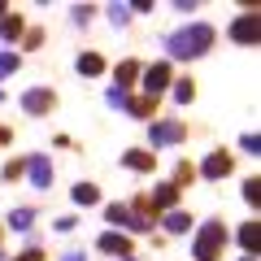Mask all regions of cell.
Instances as JSON below:
<instances>
[{
	"instance_id": "cell-27",
	"label": "cell",
	"mask_w": 261,
	"mask_h": 261,
	"mask_svg": "<svg viewBox=\"0 0 261 261\" xmlns=\"http://www.w3.org/2000/svg\"><path fill=\"white\" fill-rule=\"evenodd\" d=\"M18 178H27V161L9 157V161H5V183H18Z\"/></svg>"
},
{
	"instance_id": "cell-8",
	"label": "cell",
	"mask_w": 261,
	"mask_h": 261,
	"mask_svg": "<svg viewBox=\"0 0 261 261\" xmlns=\"http://www.w3.org/2000/svg\"><path fill=\"white\" fill-rule=\"evenodd\" d=\"M27 161V183L35 187V192H48L53 187V161H48V152H31V157H22Z\"/></svg>"
},
{
	"instance_id": "cell-3",
	"label": "cell",
	"mask_w": 261,
	"mask_h": 261,
	"mask_svg": "<svg viewBox=\"0 0 261 261\" xmlns=\"http://www.w3.org/2000/svg\"><path fill=\"white\" fill-rule=\"evenodd\" d=\"M183 140H187V126H183V122H174V118H152V126H148V152H157V148H178Z\"/></svg>"
},
{
	"instance_id": "cell-10",
	"label": "cell",
	"mask_w": 261,
	"mask_h": 261,
	"mask_svg": "<svg viewBox=\"0 0 261 261\" xmlns=\"http://www.w3.org/2000/svg\"><path fill=\"white\" fill-rule=\"evenodd\" d=\"M231 170H235V157H231L226 148H214L205 161H200V166H196V174H200V178H209V183H218V178H226Z\"/></svg>"
},
{
	"instance_id": "cell-2",
	"label": "cell",
	"mask_w": 261,
	"mask_h": 261,
	"mask_svg": "<svg viewBox=\"0 0 261 261\" xmlns=\"http://www.w3.org/2000/svg\"><path fill=\"white\" fill-rule=\"evenodd\" d=\"M226 240H231L226 222H218V218L200 222V231H196V240H192V261H222Z\"/></svg>"
},
{
	"instance_id": "cell-15",
	"label": "cell",
	"mask_w": 261,
	"mask_h": 261,
	"mask_svg": "<svg viewBox=\"0 0 261 261\" xmlns=\"http://www.w3.org/2000/svg\"><path fill=\"white\" fill-rule=\"evenodd\" d=\"M161 231H166V240H170V235H187V231H192V214H187V209H170V214H161Z\"/></svg>"
},
{
	"instance_id": "cell-9",
	"label": "cell",
	"mask_w": 261,
	"mask_h": 261,
	"mask_svg": "<svg viewBox=\"0 0 261 261\" xmlns=\"http://www.w3.org/2000/svg\"><path fill=\"white\" fill-rule=\"evenodd\" d=\"M96 252H105V257H118V261H126L130 252H135V240H130L126 231H105V235H96Z\"/></svg>"
},
{
	"instance_id": "cell-18",
	"label": "cell",
	"mask_w": 261,
	"mask_h": 261,
	"mask_svg": "<svg viewBox=\"0 0 261 261\" xmlns=\"http://www.w3.org/2000/svg\"><path fill=\"white\" fill-rule=\"evenodd\" d=\"M70 200H74L79 209H96V205H100V187L83 178V183H74V187H70Z\"/></svg>"
},
{
	"instance_id": "cell-7",
	"label": "cell",
	"mask_w": 261,
	"mask_h": 261,
	"mask_svg": "<svg viewBox=\"0 0 261 261\" xmlns=\"http://www.w3.org/2000/svg\"><path fill=\"white\" fill-rule=\"evenodd\" d=\"M53 109H57L53 87H27V92H22V113H27V118H48Z\"/></svg>"
},
{
	"instance_id": "cell-21",
	"label": "cell",
	"mask_w": 261,
	"mask_h": 261,
	"mask_svg": "<svg viewBox=\"0 0 261 261\" xmlns=\"http://www.w3.org/2000/svg\"><path fill=\"white\" fill-rule=\"evenodd\" d=\"M0 226H9V231H22V235H27L31 226H35V209H13V214L5 218Z\"/></svg>"
},
{
	"instance_id": "cell-14",
	"label": "cell",
	"mask_w": 261,
	"mask_h": 261,
	"mask_svg": "<svg viewBox=\"0 0 261 261\" xmlns=\"http://www.w3.org/2000/svg\"><path fill=\"white\" fill-rule=\"evenodd\" d=\"M148 200H152L157 214H170V209H178V187H174V183H157Z\"/></svg>"
},
{
	"instance_id": "cell-25",
	"label": "cell",
	"mask_w": 261,
	"mask_h": 261,
	"mask_svg": "<svg viewBox=\"0 0 261 261\" xmlns=\"http://www.w3.org/2000/svg\"><path fill=\"white\" fill-rule=\"evenodd\" d=\"M18 65H22V57L13 53V48H0V79H9Z\"/></svg>"
},
{
	"instance_id": "cell-34",
	"label": "cell",
	"mask_w": 261,
	"mask_h": 261,
	"mask_svg": "<svg viewBox=\"0 0 261 261\" xmlns=\"http://www.w3.org/2000/svg\"><path fill=\"white\" fill-rule=\"evenodd\" d=\"M9 140H13V130L5 126V122H0V148H9Z\"/></svg>"
},
{
	"instance_id": "cell-38",
	"label": "cell",
	"mask_w": 261,
	"mask_h": 261,
	"mask_svg": "<svg viewBox=\"0 0 261 261\" xmlns=\"http://www.w3.org/2000/svg\"><path fill=\"white\" fill-rule=\"evenodd\" d=\"M0 240H5V226H0Z\"/></svg>"
},
{
	"instance_id": "cell-4",
	"label": "cell",
	"mask_w": 261,
	"mask_h": 261,
	"mask_svg": "<svg viewBox=\"0 0 261 261\" xmlns=\"http://www.w3.org/2000/svg\"><path fill=\"white\" fill-rule=\"evenodd\" d=\"M140 83H144V96H166L170 92V83H174V65L170 61H152V65H144V74H140Z\"/></svg>"
},
{
	"instance_id": "cell-16",
	"label": "cell",
	"mask_w": 261,
	"mask_h": 261,
	"mask_svg": "<svg viewBox=\"0 0 261 261\" xmlns=\"http://www.w3.org/2000/svg\"><path fill=\"white\" fill-rule=\"evenodd\" d=\"M235 240H240V248L248 252V257H257V248H261V222H257V218H248V222L235 231Z\"/></svg>"
},
{
	"instance_id": "cell-19",
	"label": "cell",
	"mask_w": 261,
	"mask_h": 261,
	"mask_svg": "<svg viewBox=\"0 0 261 261\" xmlns=\"http://www.w3.org/2000/svg\"><path fill=\"white\" fill-rule=\"evenodd\" d=\"M22 35H27V22H22V13H5V18H0V39H5V44H18Z\"/></svg>"
},
{
	"instance_id": "cell-32",
	"label": "cell",
	"mask_w": 261,
	"mask_h": 261,
	"mask_svg": "<svg viewBox=\"0 0 261 261\" xmlns=\"http://www.w3.org/2000/svg\"><path fill=\"white\" fill-rule=\"evenodd\" d=\"M74 226H79V218H57V222H53V231L61 235V231H74Z\"/></svg>"
},
{
	"instance_id": "cell-30",
	"label": "cell",
	"mask_w": 261,
	"mask_h": 261,
	"mask_svg": "<svg viewBox=\"0 0 261 261\" xmlns=\"http://www.w3.org/2000/svg\"><path fill=\"white\" fill-rule=\"evenodd\" d=\"M13 261H44V248H39V244H31V248H22Z\"/></svg>"
},
{
	"instance_id": "cell-35",
	"label": "cell",
	"mask_w": 261,
	"mask_h": 261,
	"mask_svg": "<svg viewBox=\"0 0 261 261\" xmlns=\"http://www.w3.org/2000/svg\"><path fill=\"white\" fill-rule=\"evenodd\" d=\"M61 261H87V252H79V248H74V252H65Z\"/></svg>"
},
{
	"instance_id": "cell-17",
	"label": "cell",
	"mask_w": 261,
	"mask_h": 261,
	"mask_svg": "<svg viewBox=\"0 0 261 261\" xmlns=\"http://www.w3.org/2000/svg\"><path fill=\"white\" fill-rule=\"evenodd\" d=\"M157 109H161L157 96H135V100L126 105V113H130L135 122H152V118H157Z\"/></svg>"
},
{
	"instance_id": "cell-6",
	"label": "cell",
	"mask_w": 261,
	"mask_h": 261,
	"mask_svg": "<svg viewBox=\"0 0 261 261\" xmlns=\"http://www.w3.org/2000/svg\"><path fill=\"white\" fill-rule=\"evenodd\" d=\"M226 35H231V44H248V48H252V44L261 39V13H257V9H244L240 18L226 27Z\"/></svg>"
},
{
	"instance_id": "cell-22",
	"label": "cell",
	"mask_w": 261,
	"mask_h": 261,
	"mask_svg": "<svg viewBox=\"0 0 261 261\" xmlns=\"http://www.w3.org/2000/svg\"><path fill=\"white\" fill-rule=\"evenodd\" d=\"M105 218H109V231H122V226L130 222V209L126 205H109V209H105Z\"/></svg>"
},
{
	"instance_id": "cell-12",
	"label": "cell",
	"mask_w": 261,
	"mask_h": 261,
	"mask_svg": "<svg viewBox=\"0 0 261 261\" xmlns=\"http://www.w3.org/2000/svg\"><path fill=\"white\" fill-rule=\"evenodd\" d=\"M74 70H79L83 79H100L105 70H109V61H105V53H96V48H83L79 61H74Z\"/></svg>"
},
{
	"instance_id": "cell-13",
	"label": "cell",
	"mask_w": 261,
	"mask_h": 261,
	"mask_svg": "<svg viewBox=\"0 0 261 261\" xmlns=\"http://www.w3.org/2000/svg\"><path fill=\"white\" fill-rule=\"evenodd\" d=\"M144 65L135 61V57H126V61H118V70H113V87H122V92H130V87L140 83Z\"/></svg>"
},
{
	"instance_id": "cell-39",
	"label": "cell",
	"mask_w": 261,
	"mask_h": 261,
	"mask_svg": "<svg viewBox=\"0 0 261 261\" xmlns=\"http://www.w3.org/2000/svg\"><path fill=\"white\" fill-rule=\"evenodd\" d=\"M0 100H5V92H0Z\"/></svg>"
},
{
	"instance_id": "cell-33",
	"label": "cell",
	"mask_w": 261,
	"mask_h": 261,
	"mask_svg": "<svg viewBox=\"0 0 261 261\" xmlns=\"http://www.w3.org/2000/svg\"><path fill=\"white\" fill-rule=\"evenodd\" d=\"M240 148L248 152V157H257V148H261V144H257V135H244V140H240Z\"/></svg>"
},
{
	"instance_id": "cell-36",
	"label": "cell",
	"mask_w": 261,
	"mask_h": 261,
	"mask_svg": "<svg viewBox=\"0 0 261 261\" xmlns=\"http://www.w3.org/2000/svg\"><path fill=\"white\" fill-rule=\"evenodd\" d=\"M5 13H9V5H5V0H0V18H5Z\"/></svg>"
},
{
	"instance_id": "cell-1",
	"label": "cell",
	"mask_w": 261,
	"mask_h": 261,
	"mask_svg": "<svg viewBox=\"0 0 261 261\" xmlns=\"http://www.w3.org/2000/svg\"><path fill=\"white\" fill-rule=\"evenodd\" d=\"M214 27L209 22H187V27H178V31H170L166 39H161V48H166V57H170V65L174 61H200V57L214 48Z\"/></svg>"
},
{
	"instance_id": "cell-40",
	"label": "cell",
	"mask_w": 261,
	"mask_h": 261,
	"mask_svg": "<svg viewBox=\"0 0 261 261\" xmlns=\"http://www.w3.org/2000/svg\"><path fill=\"white\" fill-rule=\"evenodd\" d=\"M126 261H135V257H126Z\"/></svg>"
},
{
	"instance_id": "cell-29",
	"label": "cell",
	"mask_w": 261,
	"mask_h": 261,
	"mask_svg": "<svg viewBox=\"0 0 261 261\" xmlns=\"http://www.w3.org/2000/svg\"><path fill=\"white\" fill-rule=\"evenodd\" d=\"M105 105H109V109H122V113H126V105H130V96L122 92V87H109V92H105Z\"/></svg>"
},
{
	"instance_id": "cell-11",
	"label": "cell",
	"mask_w": 261,
	"mask_h": 261,
	"mask_svg": "<svg viewBox=\"0 0 261 261\" xmlns=\"http://www.w3.org/2000/svg\"><path fill=\"white\" fill-rule=\"evenodd\" d=\"M122 170H130V174H152V170H157V152L126 148V152H122Z\"/></svg>"
},
{
	"instance_id": "cell-23",
	"label": "cell",
	"mask_w": 261,
	"mask_h": 261,
	"mask_svg": "<svg viewBox=\"0 0 261 261\" xmlns=\"http://www.w3.org/2000/svg\"><path fill=\"white\" fill-rule=\"evenodd\" d=\"M192 178H196V161H178V170H174V178H170V183H174L178 192H183V187L192 183Z\"/></svg>"
},
{
	"instance_id": "cell-37",
	"label": "cell",
	"mask_w": 261,
	"mask_h": 261,
	"mask_svg": "<svg viewBox=\"0 0 261 261\" xmlns=\"http://www.w3.org/2000/svg\"><path fill=\"white\" fill-rule=\"evenodd\" d=\"M240 261H257V257H248V252H244V257H240Z\"/></svg>"
},
{
	"instance_id": "cell-24",
	"label": "cell",
	"mask_w": 261,
	"mask_h": 261,
	"mask_svg": "<svg viewBox=\"0 0 261 261\" xmlns=\"http://www.w3.org/2000/svg\"><path fill=\"white\" fill-rule=\"evenodd\" d=\"M105 13H109V27H113V31H122V27L130 22V5H109Z\"/></svg>"
},
{
	"instance_id": "cell-28",
	"label": "cell",
	"mask_w": 261,
	"mask_h": 261,
	"mask_svg": "<svg viewBox=\"0 0 261 261\" xmlns=\"http://www.w3.org/2000/svg\"><path fill=\"white\" fill-rule=\"evenodd\" d=\"M70 18H74L79 31H87V22L96 18V5H74V9H70Z\"/></svg>"
},
{
	"instance_id": "cell-5",
	"label": "cell",
	"mask_w": 261,
	"mask_h": 261,
	"mask_svg": "<svg viewBox=\"0 0 261 261\" xmlns=\"http://www.w3.org/2000/svg\"><path fill=\"white\" fill-rule=\"evenodd\" d=\"M130 222H126V235L130 231H140V235H152L157 231V209H152V200L148 196H130Z\"/></svg>"
},
{
	"instance_id": "cell-31",
	"label": "cell",
	"mask_w": 261,
	"mask_h": 261,
	"mask_svg": "<svg viewBox=\"0 0 261 261\" xmlns=\"http://www.w3.org/2000/svg\"><path fill=\"white\" fill-rule=\"evenodd\" d=\"M22 44H27V48H39V44H44V31H39V27H31L27 35H22Z\"/></svg>"
},
{
	"instance_id": "cell-26",
	"label": "cell",
	"mask_w": 261,
	"mask_h": 261,
	"mask_svg": "<svg viewBox=\"0 0 261 261\" xmlns=\"http://www.w3.org/2000/svg\"><path fill=\"white\" fill-rule=\"evenodd\" d=\"M240 192H244V205H252V209L261 205V200H257V196H261V183H257V174H248V178H244V187H240Z\"/></svg>"
},
{
	"instance_id": "cell-20",
	"label": "cell",
	"mask_w": 261,
	"mask_h": 261,
	"mask_svg": "<svg viewBox=\"0 0 261 261\" xmlns=\"http://www.w3.org/2000/svg\"><path fill=\"white\" fill-rule=\"evenodd\" d=\"M170 100H174V105H192L196 100V83H192V79H174V83H170Z\"/></svg>"
}]
</instances>
